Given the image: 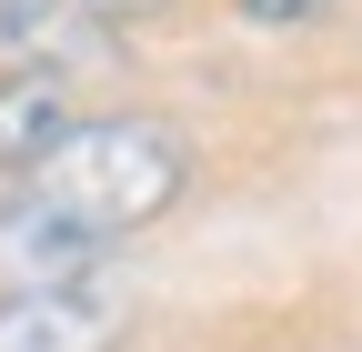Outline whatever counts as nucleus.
Here are the masks:
<instances>
[{
  "instance_id": "1",
  "label": "nucleus",
  "mask_w": 362,
  "mask_h": 352,
  "mask_svg": "<svg viewBox=\"0 0 362 352\" xmlns=\"http://www.w3.org/2000/svg\"><path fill=\"white\" fill-rule=\"evenodd\" d=\"M192 182V151H181L171 121L141 111H111V121H81L71 141L51 151L21 182V201L0 211V282L30 292V282H81L121 232L161 222Z\"/></svg>"
},
{
  "instance_id": "2",
  "label": "nucleus",
  "mask_w": 362,
  "mask_h": 352,
  "mask_svg": "<svg viewBox=\"0 0 362 352\" xmlns=\"http://www.w3.org/2000/svg\"><path fill=\"white\" fill-rule=\"evenodd\" d=\"M121 322H131V302H121L101 272L0 292V352H111Z\"/></svg>"
},
{
  "instance_id": "3",
  "label": "nucleus",
  "mask_w": 362,
  "mask_h": 352,
  "mask_svg": "<svg viewBox=\"0 0 362 352\" xmlns=\"http://www.w3.org/2000/svg\"><path fill=\"white\" fill-rule=\"evenodd\" d=\"M121 20L101 0H0V61L11 71H71V61H101V40Z\"/></svg>"
},
{
  "instance_id": "4",
  "label": "nucleus",
  "mask_w": 362,
  "mask_h": 352,
  "mask_svg": "<svg viewBox=\"0 0 362 352\" xmlns=\"http://www.w3.org/2000/svg\"><path fill=\"white\" fill-rule=\"evenodd\" d=\"M71 131H81V121H71L61 71H11V81H0V171H21V182H30Z\"/></svg>"
},
{
  "instance_id": "5",
  "label": "nucleus",
  "mask_w": 362,
  "mask_h": 352,
  "mask_svg": "<svg viewBox=\"0 0 362 352\" xmlns=\"http://www.w3.org/2000/svg\"><path fill=\"white\" fill-rule=\"evenodd\" d=\"M332 0H242V20H262V30H292V20H322Z\"/></svg>"
},
{
  "instance_id": "6",
  "label": "nucleus",
  "mask_w": 362,
  "mask_h": 352,
  "mask_svg": "<svg viewBox=\"0 0 362 352\" xmlns=\"http://www.w3.org/2000/svg\"><path fill=\"white\" fill-rule=\"evenodd\" d=\"M101 11H111V20H131V11H151V0H101Z\"/></svg>"
}]
</instances>
